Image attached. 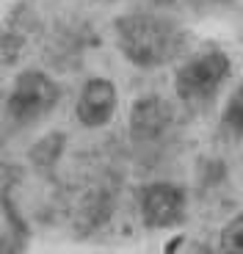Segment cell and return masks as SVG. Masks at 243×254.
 Wrapping results in <instances>:
<instances>
[{"mask_svg": "<svg viewBox=\"0 0 243 254\" xmlns=\"http://www.w3.org/2000/svg\"><path fill=\"white\" fill-rule=\"evenodd\" d=\"M114 31L122 56L141 69H155V66L174 61L182 50V39H185L172 19L144 11L119 17L114 22Z\"/></svg>", "mask_w": 243, "mask_h": 254, "instance_id": "6da1fadb", "label": "cell"}, {"mask_svg": "<svg viewBox=\"0 0 243 254\" xmlns=\"http://www.w3.org/2000/svg\"><path fill=\"white\" fill-rule=\"evenodd\" d=\"M58 83L42 69H25L14 77V86L8 91L6 111L14 122L31 125V122L45 119L53 108L58 105Z\"/></svg>", "mask_w": 243, "mask_h": 254, "instance_id": "7a4b0ae2", "label": "cell"}, {"mask_svg": "<svg viewBox=\"0 0 243 254\" xmlns=\"http://www.w3.org/2000/svg\"><path fill=\"white\" fill-rule=\"evenodd\" d=\"M230 75V58L221 50H205L182 64L174 77V89L182 102H205L218 91V86Z\"/></svg>", "mask_w": 243, "mask_h": 254, "instance_id": "3957f363", "label": "cell"}, {"mask_svg": "<svg viewBox=\"0 0 243 254\" xmlns=\"http://www.w3.org/2000/svg\"><path fill=\"white\" fill-rule=\"evenodd\" d=\"M185 216V190L172 183H152L141 190V218L152 229H166Z\"/></svg>", "mask_w": 243, "mask_h": 254, "instance_id": "277c9868", "label": "cell"}, {"mask_svg": "<svg viewBox=\"0 0 243 254\" xmlns=\"http://www.w3.org/2000/svg\"><path fill=\"white\" fill-rule=\"evenodd\" d=\"M174 119V111L163 97L147 94L138 97L130 108V138L135 144H149V141L160 138L169 130Z\"/></svg>", "mask_w": 243, "mask_h": 254, "instance_id": "5b68a950", "label": "cell"}, {"mask_svg": "<svg viewBox=\"0 0 243 254\" xmlns=\"http://www.w3.org/2000/svg\"><path fill=\"white\" fill-rule=\"evenodd\" d=\"M77 119L83 127H103L116 114V86L108 77H91L77 97Z\"/></svg>", "mask_w": 243, "mask_h": 254, "instance_id": "8992f818", "label": "cell"}, {"mask_svg": "<svg viewBox=\"0 0 243 254\" xmlns=\"http://www.w3.org/2000/svg\"><path fill=\"white\" fill-rule=\"evenodd\" d=\"M224 125L230 133L235 135H243V83L235 89V94L230 97V102H227L224 108Z\"/></svg>", "mask_w": 243, "mask_h": 254, "instance_id": "52a82bcc", "label": "cell"}, {"mask_svg": "<svg viewBox=\"0 0 243 254\" xmlns=\"http://www.w3.org/2000/svg\"><path fill=\"white\" fill-rule=\"evenodd\" d=\"M221 252L224 254H243V216L232 218L221 229Z\"/></svg>", "mask_w": 243, "mask_h": 254, "instance_id": "ba28073f", "label": "cell"}, {"mask_svg": "<svg viewBox=\"0 0 243 254\" xmlns=\"http://www.w3.org/2000/svg\"><path fill=\"white\" fill-rule=\"evenodd\" d=\"M196 11H210V8H218V6H227L230 0H188Z\"/></svg>", "mask_w": 243, "mask_h": 254, "instance_id": "9c48e42d", "label": "cell"}, {"mask_svg": "<svg viewBox=\"0 0 243 254\" xmlns=\"http://www.w3.org/2000/svg\"><path fill=\"white\" fill-rule=\"evenodd\" d=\"M0 254H8V246H6V241L0 238Z\"/></svg>", "mask_w": 243, "mask_h": 254, "instance_id": "30bf717a", "label": "cell"}, {"mask_svg": "<svg viewBox=\"0 0 243 254\" xmlns=\"http://www.w3.org/2000/svg\"><path fill=\"white\" fill-rule=\"evenodd\" d=\"M152 3H158V6H169V3H174V0H152Z\"/></svg>", "mask_w": 243, "mask_h": 254, "instance_id": "8fae6325", "label": "cell"}]
</instances>
